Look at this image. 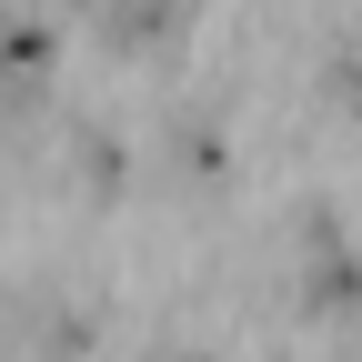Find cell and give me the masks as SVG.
<instances>
[{
    "instance_id": "cell-2",
    "label": "cell",
    "mask_w": 362,
    "mask_h": 362,
    "mask_svg": "<svg viewBox=\"0 0 362 362\" xmlns=\"http://www.w3.org/2000/svg\"><path fill=\"white\" fill-rule=\"evenodd\" d=\"M90 21H101V40H121V51H161V40H181L192 0H90Z\"/></svg>"
},
{
    "instance_id": "cell-4",
    "label": "cell",
    "mask_w": 362,
    "mask_h": 362,
    "mask_svg": "<svg viewBox=\"0 0 362 362\" xmlns=\"http://www.w3.org/2000/svg\"><path fill=\"white\" fill-rule=\"evenodd\" d=\"M312 90H322L332 111H362V30H342L332 51H322V71H312Z\"/></svg>"
},
{
    "instance_id": "cell-3",
    "label": "cell",
    "mask_w": 362,
    "mask_h": 362,
    "mask_svg": "<svg viewBox=\"0 0 362 362\" xmlns=\"http://www.w3.org/2000/svg\"><path fill=\"white\" fill-rule=\"evenodd\" d=\"M71 171L101 181V192H121V181H131V141H121L111 121H81V131H71Z\"/></svg>"
},
{
    "instance_id": "cell-1",
    "label": "cell",
    "mask_w": 362,
    "mask_h": 362,
    "mask_svg": "<svg viewBox=\"0 0 362 362\" xmlns=\"http://www.w3.org/2000/svg\"><path fill=\"white\" fill-rule=\"evenodd\" d=\"M302 302L312 312H352L362 302V242L342 232V211H322V202L302 211Z\"/></svg>"
},
{
    "instance_id": "cell-5",
    "label": "cell",
    "mask_w": 362,
    "mask_h": 362,
    "mask_svg": "<svg viewBox=\"0 0 362 362\" xmlns=\"http://www.w3.org/2000/svg\"><path fill=\"white\" fill-rule=\"evenodd\" d=\"M141 362H211V352H202V342H151Z\"/></svg>"
}]
</instances>
